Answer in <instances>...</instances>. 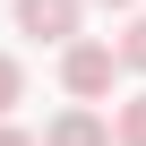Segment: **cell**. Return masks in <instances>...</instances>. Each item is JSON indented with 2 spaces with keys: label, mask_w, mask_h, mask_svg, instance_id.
<instances>
[{
  "label": "cell",
  "mask_w": 146,
  "mask_h": 146,
  "mask_svg": "<svg viewBox=\"0 0 146 146\" xmlns=\"http://www.w3.org/2000/svg\"><path fill=\"white\" fill-rule=\"evenodd\" d=\"M112 78H120V43H95V35H78V43H60V86L78 95V103L112 95Z\"/></svg>",
  "instance_id": "cell-1"
},
{
  "label": "cell",
  "mask_w": 146,
  "mask_h": 146,
  "mask_svg": "<svg viewBox=\"0 0 146 146\" xmlns=\"http://www.w3.org/2000/svg\"><path fill=\"white\" fill-rule=\"evenodd\" d=\"M78 17H86V0H17V35L35 43H78Z\"/></svg>",
  "instance_id": "cell-2"
},
{
  "label": "cell",
  "mask_w": 146,
  "mask_h": 146,
  "mask_svg": "<svg viewBox=\"0 0 146 146\" xmlns=\"http://www.w3.org/2000/svg\"><path fill=\"white\" fill-rule=\"evenodd\" d=\"M43 146H120V137H112V120H103L95 103H69V112L43 129Z\"/></svg>",
  "instance_id": "cell-3"
},
{
  "label": "cell",
  "mask_w": 146,
  "mask_h": 146,
  "mask_svg": "<svg viewBox=\"0 0 146 146\" xmlns=\"http://www.w3.org/2000/svg\"><path fill=\"white\" fill-rule=\"evenodd\" d=\"M112 137H120V146H146V95H129V103L112 112Z\"/></svg>",
  "instance_id": "cell-4"
},
{
  "label": "cell",
  "mask_w": 146,
  "mask_h": 146,
  "mask_svg": "<svg viewBox=\"0 0 146 146\" xmlns=\"http://www.w3.org/2000/svg\"><path fill=\"white\" fill-rule=\"evenodd\" d=\"M120 69H137V78H146V17L120 26Z\"/></svg>",
  "instance_id": "cell-5"
},
{
  "label": "cell",
  "mask_w": 146,
  "mask_h": 146,
  "mask_svg": "<svg viewBox=\"0 0 146 146\" xmlns=\"http://www.w3.org/2000/svg\"><path fill=\"white\" fill-rule=\"evenodd\" d=\"M17 95H26V69H17L9 52H0V120H9V103H17Z\"/></svg>",
  "instance_id": "cell-6"
},
{
  "label": "cell",
  "mask_w": 146,
  "mask_h": 146,
  "mask_svg": "<svg viewBox=\"0 0 146 146\" xmlns=\"http://www.w3.org/2000/svg\"><path fill=\"white\" fill-rule=\"evenodd\" d=\"M0 146H43V137H26V129H9V120H0Z\"/></svg>",
  "instance_id": "cell-7"
},
{
  "label": "cell",
  "mask_w": 146,
  "mask_h": 146,
  "mask_svg": "<svg viewBox=\"0 0 146 146\" xmlns=\"http://www.w3.org/2000/svg\"><path fill=\"white\" fill-rule=\"evenodd\" d=\"M95 9H137V0H95Z\"/></svg>",
  "instance_id": "cell-8"
}]
</instances>
